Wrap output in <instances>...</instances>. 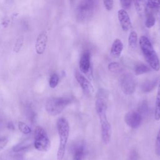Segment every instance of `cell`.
Masks as SVG:
<instances>
[{"label": "cell", "instance_id": "1", "mask_svg": "<svg viewBox=\"0 0 160 160\" xmlns=\"http://www.w3.org/2000/svg\"><path fill=\"white\" fill-rule=\"evenodd\" d=\"M107 103V91L104 89H99L96 95L95 109L99 119L102 141L105 144H107L110 142L112 134L111 126L106 115Z\"/></svg>", "mask_w": 160, "mask_h": 160}, {"label": "cell", "instance_id": "2", "mask_svg": "<svg viewBox=\"0 0 160 160\" xmlns=\"http://www.w3.org/2000/svg\"><path fill=\"white\" fill-rule=\"evenodd\" d=\"M139 44L144 58L151 69L156 71H159L160 61L150 40L146 36H141L139 39Z\"/></svg>", "mask_w": 160, "mask_h": 160}, {"label": "cell", "instance_id": "3", "mask_svg": "<svg viewBox=\"0 0 160 160\" xmlns=\"http://www.w3.org/2000/svg\"><path fill=\"white\" fill-rule=\"evenodd\" d=\"M56 127L59 138V143L56 156L58 160H62L65 155L70 128L68 121L64 118H60L58 119Z\"/></svg>", "mask_w": 160, "mask_h": 160}, {"label": "cell", "instance_id": "4", "mask_svg": "<svg viewBox=\"0 0 160 160\" xmlns=\"http://www.w3.org/2000/svg\"><path fill=\"white\" fill-rule=\"evenodd\" d=\"M72 99L70 97H52L49 98L45 104L48 114L56 116L61 114L63 110L71 103Z\"/></svg>", "mask_w": 160, "mask_h": 160}, {"label": "cell", "instance_id": "5", "mask_svg": "<svg viewBox=\"0 0 160 160\" xmlns=\"http://www.w3.org/2000/svg\"><path fill=\"white\" fill-rule=\"evenodd\" d=\"M96 7V1H82L76 7L77 19L80 22H87L92 17Z\"/></svg>", "mask_w": 160, "mask_h": 160}, {"label": "cell", "instance_id": "6", "mask_svg": "<svg viewBox=\"0 0 160 160\" xmlns=\"http://www.w3.org/2000/svg\"><path fill=\"white\" fill-rule=\"evenodd\" d=\"M33 145L36 149L46 152L51 148V141L46 131L41 126H37L34 131Z\"/></svg>", "mask_w": 160, "mask_h": 160}, {"label": "cell", "instance_id": "7", "mask_svg": "<svg viewBox=\"0 0 160 160\" xmlns=\"http://www.w3.org/2000/svg\"><path fill=\"white\" fill-rule=\"evenodd\" d=\"M120 86L123 93L126 95H131L135 91L136 81L131 73H124L120 78Z\"/></svg>", "mask_w": 160, "mask_h": 160}, {"label": "cell", "instance_id": "8", "mask_svg": "<svg viewBox=\"0 0 160 160\" xmlns=\"http://www.w3.org/2000/svg\"><path fill=\"white\" fill-rule=\"evenodd\" d=\"M124 121L132 129H136L141 124L142 116L138 111H130L125 114Z\"/></svg>", "mask_w": 160, "mask_h": 160}, {"label": "cell", "instance_id": "9", "mask_svg": "<svg viewBox=\"0 0 160 160\" xmlns=\"http://www.w3.org/2000/svg\"><path fill=\"white\" fill-rule=\"evenodd\" d=\"M75 78L77 82L79 83L80 87L81 88L83 92L87 95H92L94 92V88L92 86L91 82L81 72L76 71L74 74Z\"/></svg>", "mask_w": 160, "mask_h": 160}, {"label": "cell", "instance_id": "10", "mask_svg": "<svg viewBox=\"0 0 160 160\" xmlns=\"http://www.w3.org/2000/svg\"><path fill=\"white\" fill-rule=\"evenodd\" d=\"M118 17L119 22L122 31L126 32L128 31L132 26L130 17L126 10L121 9L118 12Z\"/></svg>", "mask_w": 160, "mask_h": 160}, {"label": "cell", "instance_id": "11", "mask_svg": "<svg viewBox=\"0 0 160 160\" xmlns=\"http://www.w3.org/2000/svg\"><path fill=\"white\" fill-rule=\"evenodd\" d=\"M48 42V34L46 31H42L38 36L35 44V49L38 54H42L46 48Z\"/></svg>", "mask_w": 160, "mask_h": 160}, {"label": "cell", "instance_id": "12", "mask_svg": "<svg viewBox=\"0 0 160 160\" xmlns=\"http://www.w3.org/2000/svg\"><path fill=\"white\" fill-rule=\"evenodd\" d=\"M91 56L88 51H85L82 53L79 59V69L82 73H87L90 69L91 67Z\"/></svg>", "mask_w": 160, "mask_h": 160}, {"label": "cell", "instance_id": "13", "mask_svg": "<svg viewBox=\"0 0 160 160\" xmlns=\"http://www.w3.org/2000/svg\"><path fill=\"white\" fill-rule=\"evenodd\" d=\"M123 50V43L119 38L116 39L112 44L110 54L112 57L114 58H118Z\"/></svg>", "mask_w": 160, "mask_h": 160}, {"label": "cell", "instance_id": "14", "mask_svg": "<svg viewBox=\"0 0 160 160\" xmlns=\"http://www.w3.org/2000/svg\"><path fill=\"white\" fill-rule=\"evenodd\" d=\"M32 144L33 139H32L30 138H26L22 141L21 142H20L19 143H18V144H16L15 146H14L12 148V151L16 152L22 151L29 148Z\"/></svg>", "mask_w": 160, "mask_h": 160}, {"label": "cell", "instance_id": "15", "mask_svg": "<svg viewBox=\"0 0 160 160\" xmlns=\"http://www.w3.org/2000/svg\"><path fill=\"white\" fill-rule=\"evenodd\" d=\"M154 118L156 121L160 119V78L158 84V91L155 101L154 108Z\"/></svg>", "mask_w": 160, "mask_h": 160}, {"label": "cell", "instance_id": "16", "mask_svg": "<svg viewBox=\"0 0 160 160\" xmlns=\"http://www.w3.org/2000/svg\"><path fill=\"white\" fill-rule=\"evenodd\" d=\"M84 147L82 144H79L75 147L74 151V155L72 160H82L84 155Z\"/></svg>", "mask_w": 160, "mask_h": 160}, {"label": "cell", "instance_id": "17", "mask_svg": "<svg viewBox=\"0 0 160 160\" xmlns=\"http://www.w3.org/2000/svg\"><path fill=\"white\" fill-rule=\"evenodd\" d=\"M138 34L135 31H131L128 37V45L131 50H134L137 46Z\"/></svg>", "mask_w": 160, "mask_h": 160}, {"label": "cell", "instance_id": "18", "mask_svg": "<svg viewBox=\"0 0 160 160\" xmlns=\"http://www.w3.org/2000/svg\"><path fill=\"white\" fill-rule=\"evenodd\" d=\"M158 82V79H154L151 81H147L144 82L141 86V89L143 92H148L152 91L156 86Z\"/></svg>", "mask_w": 160, "mask_h": 160}, {"label": "cell", "instance_id": "19", "mask_svg": "<svg viewBox=\"0 0 160 160\" xmlns=\"http://www.w3.org/2000/svg\"><path fill=\"white\" fill-rule=\"evenodd\" d=\"M151 71V68L148 66L147 65L144 64H139L136 66L135 69H134V71H135V74L136 75H140V74H142L146 72H148Z\"/></svg>", "mask_w": 160, "mask_h": 160}, {"label": "cell", "instance_id": "20", "mask_svg": "<svg viewBox=\"0 0 160 160\" xmlns=\"http://www.w3.org/2000/svg\"><path fill=\"white\" fill-rule=\"evenodd\" d=\"M134 6L138 14L140 16L142 15L144 11L147 9L146 6V1H134Z\"/></svg>", "mask_w": 160, "mask_h": 160}, {"label": "cell", "instance_id": "21", "mask_svg": "<svg viewBox=\"0 0 160 160\" xmlns=\"http://www.w3.org/2000/svg\"><path fill=\"white\" fill-rule=\"evenodd\" d=\"M59 78L56 73H53L52 74H51L49 81V85L50 88H55L58 86L59 83Z\"/></svg>", "mask_w": 160, "mask_h": 160}, {"label": "cell", "instance_id": "22", "mask_svg": "<svg viewBox=\"0 0 160 160\" xmlns=\"http://www.w3.org/2000/svg\"><path fill=\"white\" fill-rule=\"evenodd\" d=\"M18 128L19 131L24 134H29L31 132V128L22 121H19L18 122Z\"/></svg>", "mask_w": 160, "mask_h": 160}, {"label": "cell", "instance_id": "23", "mask_svg": "<svg viewBox=\"0 0 160 160\" xmlns=\"http://www.w3.org/2000/svg\"><path fill=\"white\" fill-rule=\"evenodd\" d=\"M160 6V1H146V9L151 10H156Z\"/></svg>", "mask_w": 160, "mask_h": 160}, {"label": "cell", "instance_id": "24", "mask_svg": "<svg viewBox=\"0 0 160 160\" xmlns=\"http://www.w3.org/2000/svg\"><path fill=\"white\" fill-rule=\"evenodd\" d=\"M156 19L154 16L152 14H149L147 16L146 21H145V26L148 28H151L155 24Z\"/></svg>", "mask_w": 160, "mask_h": 160}, {"label": "cell", "instance_id": "25", "mask_svg": "<svg viewBox=\"0 0 160 160\" xmlns=\"http://www.w3.org/2000/svg\"><path fill=\"white\" fill-rule=\"evenodd\" d=\"M155 153L158 156H160V127L155 141Z\"/></svg>", "mask_w": 160, "mask_h": 160}, {"label": "cell", "instance_id": "26", "mask_svg": "<svg viewBox=\"0 0 160 160\" xmlns=\"http://www.w3.org/2000/svg\"><path fill=\"white\" fill-rule=\"evenodd\" d=\"M108 68L110 71H111L112 72H115L120 69L121 66L119 63H118L116 62H112L108 64Z\"/></svg>", "mask_w": 160, "mask_h": 160}, {"label": "cell", "instance_id": "27", "mask_svg": "<svg viewBox=\"0 0 160 160\" xmlns=\"http://www.w3.org/2000/svg\"><path fill=\"white\" fill-rule=\"evenodd\" d=\"M103 4H104V6L105 9H106V11H111L113 8L114 1L105 0V1H103Z\"/></svg>", "mask_w": 160, "mask_h": 160}, {"label": "cell", "instance_id": "28", "mask_svg": "<svg viewBox=\"0 0 160 160\" xmlns=\"http://www.w3.org/2000/svg\"><path fill=\"white\" fill-rule=\"evenodd\" d=\"M132 1H127V0H121L120 1V3L122 6V7L124 8L123 9H128L130 8L132 4Z\"/></svg>", "mask_w": 160, "mask_h": 160}, {"label": "cell", "instance_id": "29", "mask_svg": "<svg viewBox=\"0 0 160 160\" xmlns=\"http://www.w3.org/2000/svg\"><path fill=\"white\" fill-rule=\"evenodd\" d=\"M8 142V139L6 137H0V151L5 148Z\"/></svg>", "mask_w": 160, "mask_h": 160}, {"label": "cell", "instance_id": "30", "mask_svg": "<svg viewBox=\"0 0 160 160\" xmlns=\"http://www.w3.org/2000/svg\"><path fill=\"white\" fill-rule=\"evenodd\" d=\"M22 41H23V39H21V38H19L18 39V41H16L15 46H14V51H19L21 49V48L22 44Z\"/></svg>", "mask_w": 160, "mask_h": 160}, {"label": "cell", "instance_id": "31", "mask_svg": "<svg viewBox=\"0 0 160 160\" xmlns=\"http://www.w3.org/2000/svg\"><path fill=\"white\" fill-rule=\"evenodd\" d=\"M148 111V104L146 101H144L142 102L139 107V111L141 113H145ZM140 112H139L140 113Z\"/></svg>", "mask_w": 160, "mask_h": 160}, {"label": "cell", "instance_id": "32", "mask_svg": "<svg viewBox=\"0 0 160 160\" xmlns=\"http://www.w3.org/2000/svg\"><path fill=\"white\" fill-rule=\"evenodd\" d=\"M138 156L137 152L135 150H132L129 154V160H138Z\"/></svg>", "mask_w": 160, "mask_h": 160}]
</instances>
